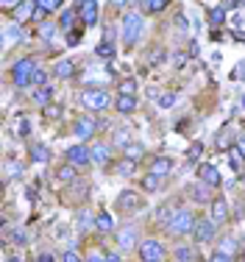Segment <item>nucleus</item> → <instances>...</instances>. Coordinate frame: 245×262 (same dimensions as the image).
Segmentation results:
<instances>
[{"label": "nucleus", "instance_id": "b1692460", "mask_svg": "<svg viewBox=\"0 0 245 262\" xmlns=\"http://www.w3.org/2000/svg\"><path fill=\"white\" fill-rule=\"evenodd\" d=\"M47 156H50V153H47L45 145H31V159L34 162H47Z\"/></svg>", "mask_w": 245, "mask_h": 262}, {"label": "nucleus", "instance_id": "aec40b11", "mask_svg": "<svg viewBox=\"0 0 245 262\" xmlns=\"http://www.w3.org/2000/svg\"><path fill=\"white\" fill-rule=\"evenodd\" d=\"M176 262H198V251H195V248H187V246L176 248Z\"/></svg>", "mask_w": 245, "mask_h": 262}, {"label": "nucleus", "instance_id": "6e6552de", "mask_svg": "<svg viewBox=\"0 0 245 262\" xmlns=\"http://www.w3.org/2000/svg\"><path fill=\"white\" fill-rule=\"evenodd\" d=\"M67 162L75 165V168H87L92 162V151H87V145H73L67 151Z\"/></svg>", "mask_w": 245, "mask_h": 262}, {"label": "nucleus", "instance_id": "6ab92c4d", "mask_svg": "<svg viewBox=\"0 0 245 262\" xmlns=\"http://www.w3.org/2000/svg\"><path fill=\"white\" fill-rule=\"evenodd\" d=\"M95 229L98 231H115V218H112L109 212H100V215L95 218Z\"/></svg>", "mask_w": 245, "mask_h": 262}, {"label": "nucleus", "instance_id": "603ef678", "mask_svg": "<svg viewBox=\"0 0 245 262\" xmlns=\"http://www.w3.org/2000/svg\"><path fill=\"white\" fill-rule=\"evenodd\" d=\"M112 6H117V9H125V6H128V0H112Z\"/></svg>", "mask_w": 245, "mask_h": 262}, {"label": "nucleus", "instance_id": "393cba45", "mask_svg": "<svg viewBox=\"0 0 245 262\" xmlns=\"http://www.w3.org/2000/svg\"><path fill=\"white\" fill-rule=\"evenodd\" d=\"M209 22H212V25H223L226 22V9H212L209 11Z\"/></svg>", "mask_w": 245, "mask_h": 262}, {"label": "nucleus", "instance_id": "9b49d317", "mask_svg": "<svg viewBox=\"0 0 245 262\" xmlns=\"http://www.w3.org/2000/svg\"><path fill=\"white\" fill-rule=\"evenodd\" d=\"M198 176H201V181H204L206 187H217V184H220V173H217V168H214V165H201Z\"/></svg>", "mask_w": 245, "mask_h": 262}, {"label": "nucleus", "instance_id": "9d476101", "mask_svg": "<svg viewBox=\"0 0 245 262\" xmlns=\"http://www.w3.org/2000/svg\"><path fill=\"white\" fill-rule=\"evenodd\" d=\"M95 120L92 117H78V120H75V126H73V134L75 137H81V140H87V137H92L95 134Z\"/></svg>", "mask_w": 245, "mask_h": 262}, {"label": "nucleus", "instance_id": "f8f14e48", "mask_svg": "<svg viewBox=\"0 0 245 262\" xmlns=\"http://www.w3.org/2000/svg\"><path fill=\"white\" fill-rule=\"evenodd\" d=\"M117 206H120L123 212H134L142 206V201L137 198V193H128V190H125V193H120V198H117Z\"/></svg>", "mask_w": 245, "mask_h": 262}, {"label": "nucleus", "instance_id": "4c0bfd02", "mask_svg": "<svg viewBox=\"0 0 245 262\" xmlns=\"http://www.w3.org/2000/svg\"><path fill=\"white\" fill-rule=\"evenodd\" d=\"M45 78H47V73H45V70H34V81H31V84H42V87H45Z\"/></svg>", "mask_w": 245, "mask_h": 262}, {"label": "nucleus", "instance_id": "e433bc0d", "mask_svg": "<svg viewBox=\"0 0 245 262\" xmlns=\"http://www.w3.org/2000/svg\"><path fill=\"white\" fill-rule=\"evenodd\" d=\"M193 195H195V201H209V195H206V187H198V184L193 187Z\"/></svg>", "mask_w": 245, "mask_h": 262}, {"label": "nucleus", "instance_id": "7c9ffc66", "mask_svg": "<svg viewBox=\"0 0 245 262\" xmlns=\"http://www.w3.org/2000/svg\"><path fill=\"white\" fill-rule=\"evenodd\" d=\"M34 98H37V103H42V106H47V100H50V87H42L37 95H34Z\"/></svg>", "mask_w": 245, "mask_h": 262}, {"label": "nucleus", "instance_id": "473e14b6", "mask_svg": "<svg viewBox=\"0 0 245 262\" xmlns=\"http://www.w3.org/2000/svg\"><path fill=\"white\" fill-rule=\"evenodd\" d=\"M117 173H120V176L134 173V162H131V159H125V162H120V165H117Z\"/></svg>", "mask_w": 245, "mask_h": 262}, {"label": "nucleus", "instance_id": "f03ea898", "mask_svg": "<svg viewBox=\"0 0 245 262\" xmlns=\"http://www.w3.org/2000/svg\"><path fill=\"white\" fill-rule=\"evenodd\" d=\"M195 229V215L189 209H178L176 215L170 218V223H167V231L170 234H187V231Z\"/></svg>", "mask_w": 245, "mask_h": 262}, {"label": "nucleus", "instance_id": "bf43d9fd", "mask_svg": "<svg viewBox=\"0 0 245 262\" xmlns=\"http://www.w3.org/2000/svg\"><path fill=\"white\" fill-rule=\"evenodd\" d=\"M242 106H245V95H242Z\"/></svg>", "mask_w": 245, "mask_h": 262}, {"label": "nucleus", "instance_id": "6e6d98bb", "mask_svg": "<svg viewBox=\"0 0 245 262\" xmlns=\"http://www.w3.org/2000/svg\"><path fill=\"white\" fill-rule=\"evenodd\" d=\"M234 75H242V78H245V64H240V67L234 70Z\"/></svg>", "mask_w": 245, "mask_h": 262}, {"label": "nucleus", "instance_id": "052dcab7", "mask_svg": "<svg viewBox=\"0 0 245 262\" xmlns=\"http://www.w3.org/2000/svg\"><path fill=\"white\" fill-rule=\"evenodd\" d=\"M240 3H245V0H240Z\"/></svg>", "mask_w": 245, "mask_h": 262}, {"label": "nucleus", "instance_id": "2f4dec72", "mask_svg": "<svg viewBox=\"0 0 245 262\" xmlns=\"http://www.w3.org/2000/svg\"><path fill=\"white\" fill-rule=\"evenodd\" d=\"M231 168H234L237 173H242V168H245V159H240L237 151H231Z\"/></svg>", "mask_w": 245, "mask_h": 262}, {"label": "nucleus", "instance_id": "a878e982", "mask_svg": "<svg viewBox=\"0 0 245 262\" xmlns=\"http://www.w3.org/2000/svg\"><path fill=\"white\" fill-rule=\"evenodd\" d=\"M73 17H75V11H73V9L62 11V17H59V25H62L64 31H70V25H73Z\"/></svg>", "mask_w": 245, "mask_h": 262}, {"label": "nucleus", "instance_id": "f704fd0d", "mask_svg": "<svg viewBox=\"0 0 245 262\" xmlns=\"http://www.w3.org/2000/svg\"><path fill=\"white\" fill-rule=\"evenodd\" d=\"M92 226H95V220L89 218V215H81V218H78V231H89Z\"/></svg>", "mask_w": 245, "mask_h": 262}, {"label": "nucleus", "instance_id": "cd10ccee", "mask_svg": "<svg viewBox=\"0 0 245 262\" xmlns=\"http://www.w3.org/2000/svg\"><path fill=\"white\" fill-rule=\"evenodd\" d=\"M17 173H22V165L14 162V159H9V162H6V178H11V176H17Z\"/></svg>", "mask_w": 245, "mask_h": 262}, {"label": "nucleus", "instance_id": "79ce46f5", "mask_svg": "<svg viewBox=\"0 0 245 262\" xmlns=\"http://www.w3.org/2000/svg\"><path fill=\"white\" fill-rule=\"evenodd\" d=\"M201 151H204V145H201V142H198V145H193V148H189V159L201 156Z\"/></svg>", "mask_w": 245, "mask_h": 262}, {"label": "nucleus", "instance_id": "c9c22d12", "mask_svg": "<svg viewBox=\"0 0 245 262\" xmlns=\"http://www.w3.org/2000/svg\"><path fill=\"white\" fill-rule=\"evenodd\" d=\"M142 184H145V190H151V193H153V190H159V176H153V173H151Z\"/></svg>", "mask_w": 245, "mask_h": 262}, {"label": "nucleus", "instance_id": "72a5a7b5", "mask_svg": "<svg viewBox=\"0 0 245 262\" xmlns=\"http://www.w3.org/2000/svg\"><path fill=\"white\" fill-rule=\"evenodd\" d=\"M59 178H62V181H73V178H75L73 165H67V168H59Z\"/></svg>", "mask_w": 245, "mask_h": 262}, {"label": "nucleus", "instance_id": "a211bd4d", "mask_svg": "<svg viewBox=\"0 0 245 262\" xmlns=\"http://www.w3.org/2000/svg\"><path fill=\"white\" fill-rule=\"evenodd\" d=\"M3 39H6V45H14V42H20V39H25V31H22L20 25H9L3 31Z\"/></svg>", "mask_w": 245, "mask_h": 262}, {"label": "nucleus", "instance_id": "39448f33", "mask_svg": "<svg viewBox=\"0 0 245 262\" xmlns=\"http://www.w3.org/2000/svg\"><path fill=\"white\" fill-rule=\"evenodd\" d=\"M140 257L142 262H165V246L159 240H145V243H140Z\"/></svg>", "mask_w": 245, "mask_h": 262}, {"label": "nucleus", "instance_id": "20e7f679", "mask_svg": "<svg viewBox=\"0 0 245 262\" xmlns=\"http://www.w3.org/2000/svg\"><path fill=\"white\" fill-rule=\"evenodd\" d=\"M81 103L92 112H103V109H109V92H103V89H87V92H81Z\"/></svg>", "mask_w": 245, "mask_h": 262}, {"label": "nucleus", "instance_id": "3c124183", "mask_svg": "<svg viewBox=\"0 0 245 262\" xmlns=\"http://www.w3.org/2000/svg\"><path fill=\"white\" fill-rule=\"evenodd\" d=\"M47 109V117H59V106H45Z\"/></svg>", "mask_w": 245, "mask_h": 262}, {"label": "nucleus", "instance_id": "c756f323", "mask_svg": "<svg viewBox=\"0 0 245 262\" xmlns=\"http://www.w3.org/2000/svg\"><path fill=\"white\" fill-rule=\"evenodd\" d=\"M37 6L42 11H53V9H59L62 6V0H37Z\"/></svg>", "mask_w": 245, "mask_h": 262}, {"label": "nucleus", "instance_id": "1a4fd4ad", "mask_svg": "<svg viewBox=\"0 0 245 262\" xmlns=\"http://www.w3.org/2000/svg\"><path fill=\"white\" fill-rule=\"evenodd\" d=\"M193 234H195V243H209L214 237V226L209 223V220H195Z\"/></svg>", "mask_w": 245, "mask_h": 262}, {"label": "nucleus", "instance_id": "7ed1b4c3", "mask_svg": "<svg viewBox=\"0 0 245 262\" xmlns=\"http://www.w3.org/2000/svg\"><path fill=\"white\" fill-rule=\"evenodd\" d=\"M34 70H37V62H34V59H20V62L14 64V70H11L14 84L17 87H28L34 81Z\"/></svg>", "mask_w": 245, "mask_h": 262}, {"label": "nucleus", "instance_id": "a19ab883", "mask_svg": "<svg viewBox=\"0 0 245 262\" xmlns=\"http://www.w3.org/2000/svg\"><path fill=\"white\" fill-rule=\"evenodd\" d=\"M53 31H56V25H50V22H45V25H42V37H45V39H50L53 37Z\"/></svg>", "mask_w": 245, "mask_h": 262}, {"label": "nucleus", "instance_id": "bb28decb", "mask_svg": "<svg viewBox=\"0 0 245 262\" xmlns=\"http://www.w3.org/2000/svg\"><path fill=\"white\" fill-rule=\"evenodd\" d=\"M142 153H145V148H142V145H128V148H125V159H131V162H137Z\"/></svg>", "mask_w": 245, "mask_h": 262}, {"label": "nucleus", "instance_id": "4be33fe9", "mask_svg": "<svg viewBox=\"0 0 245 262\" xmlns=\"http://www.w3.org/2000/svg\"><path fill=\"white\" fill-rule=\"evenodd\" d=\"M167 3H170V0H142V9H145L148 14H156V11H162Z\"/></svg>", "mask_w": 245, "mask_h": 262}, {"label": "nucleus", "instance_id": "5fc2aeb1", "mask_svg": "<svg viewBox=\"0 0 245 262\" xmlns=\"http://www.w3.org/2000/svg\"><path fill=\"white\" fill-rule=\"evenodd\" d=\"M37 262H53V257H50V254H39Z\"/></svg>", "mask_w": 245, "mask_h": 262}, {"label": "nucleus", "instance_id": "c03bdc74", "mask_svg": "<svg viewBox=\"0 0 245 262\" xmlns=\"http://www.w3.org/2000/svg\"><path fill=\"white\" fill-rule=\"evenodd\" d=\"M64 262H81V257L75 251H67V254H64Z\"/></svg>", "mask_w": 245, "mask_h": 262}, {"label": "nucleus", "instance_id": "864d4df0", "mask_svg": "<svg viewBox=\"0 0 245 262\" xmlns=\"http://www.w3.org/2000/svg\"><path fill=\"white\" fill-rule=\"evenodd\" d=\"M237 151H240V153H242V159H245V137H242L240 142H237Z\"/></svg>", "mask_w": 245, "mask_h": 262}, {"label": "nucleus", "instance_id": "423d86ee", "mask_svg": "<svg viewBox=\"0 0 245 262\" xmlns=\"http://www.w3.org/2000/svg\"><path fill=\"white\" fill-rule=\"evenodd\" d=\"M75 11H78L81 22H84L87 28L98 22V3H95V0H78V6H75Z\"/></svg>", "mask_w": 245, "mask_h": 262}, {"label": "nucleus", "instance_id": "f257e3e1", "mask_svg": "<svg viewBox=\"0 0 245 262\" xmlns=\"http://www.w3.org/2000/svg\"><path fill=\"white\" fill-rule=\"evenodd\" d=\"M142 37V17L140 14H125L123 17V42L125 45H137Z\"/></svg>", "mask_w": 245, "mask_h": 262}, {"label": "nucleus", "instance_id": "412c9836", "mask_svg": "<svg viewBox=\"0 0 245 262\" xmlns=\"http://www.w3.org/2000/svg\"><path fill=\"white\" fill-rule=\"evenodd\" d=\"M109 156H112V151H109V148L103 145V142L92 148V159H95V162H98V165H106V162H109Z\"/></svg>", "mask_w": 245, "mask_h": 262}, {"label": "nucleus", "instance_id": "ea45409f", "mask_svg": "<svg viewBox=\"0 0 245 262\" xmlns=\"http://www.w3.org/2000/svg\"><path fill=\"white\" fill-rule=\"evenodd\" d=\"M176 103V95H162V98H159V106H162V109H167V106H173Z\"/></svg>", "mask_w": 245, "mask_h": 262}, {"label": "nucleus", "instance_id": "a18cd8bd", "mask_svg": "<svg viewBox=\"0 0 245 262\" xmlns=\"http://www.w3.org/2000/svg\"><path fill=\"white\" fill-rule=\"evenodd\" d=\"M78 39H81V34H78V31H73V34L67 37V45H78Z\"/></svg>", "mask_w": 245, "mask_h": 262}, {"label": "nucleus", "instance_id": "c85d7f7f", "mask_svg": "<svg viewBox=\"0 0 245 262\" xmlns=\"http://www.w3.org/2000/svg\"><path fill=\"white\" fill-rule=\"evenodd\" d=\"M134 89H137V81L134 78H123L120 81V95H134Z\"/></svg>", "mask_w": 245, "mask_h": 262}, {"label": "nucleus", "instance_id": "4d7b16f0", "mask_svg": "<svg viewBox=\"0 0 245 262\" xmlns=\"http://www.w3.org/2000/svg\"><path fill=\"white\" fill-rule=\"evenodd\" d=\"M106 259H109V262H120V257H117V254H106Z\"/></svg>", "mask_w": 245, "mask_h": 262}, {"label": "nucleus", "instance_id": "2eb2a0df", "mask_svg": "<svg viewBox=\"0 0 245 262\" xmlns=\"http://www.w3.org/2000/svg\"><path fill=\"white\" fill-rule=\"evenodd\" d=\"M212 220H214V223H226V220H229V206H226L223 198H214L212 201Z\"/></svg>", "mask_w": 245, "mask_h": 262}, {"label": "nucleus", "instance_id": "4468645a", "mask_svg": "<svg viewBox=\"0 0 245 262\" xmlns=\"http://www.w3.org/2000/svg\"><path fill=\"white\" fill-rule=\"evenodd\" d=\"M170 170H173V159H167V156H156V159L151 162V173L159 176V178L167 176Z\"/></svg>", "mask_w": 245, "mask_h": 262}, {"label": "nucleus", "instance_id": "8fccbe9b", "mask_svg": "<svg viewBox=\"0 0 245 262\" xmlns=\"http://www.w3.org/2000/svg\"><path fill=\"white\" fill-rule=\"evenodd\" d=\"M87 262H109V259H106V257H100V254H89Z\"/></svg>", "mask_w": 245, "mask_h": 262}, {"label": "nucleus", "instance_id": "de8ad7c7", "mask_svg": "<svg viewBox=\"0 0 245 262\" xmlns=\"http://www.w3.org/2000/svg\"><path fill=\"white\" fill-rule=\"evenodd\" d=\"M17 131L25 137V134H28V120H20V123H17Z\"/></svg>", "mask_w": 245, "mask_h": 262}, {"label": "nucleus", "instance_id": "dca6fc26", "mask_svg": "<svg viewBox=\"0 0 245 262\" xmlns=\"http://www.w3.org/2000/svg\"><path fill=\"white\" fill-rule=\"evenodd\" d=\"M115 106H117V112L128 115V112H134V109H137V98H134V95H120V98L115 100Z\"/></svg>", "mask_w": 245, "mask_h": 262}, {"label": "nucleus", "instance_id": "58836bf2", "mask_svg": "<svg viewBox=\"0 0 245 262\" xmlns=\"http://www.w3.org/2000/svg\"><path fill=\"white\" fill-rule=\"evenodd\" d=\"M231 251H234V240H223V248H220V254H226V257H231Z\"/></svg>", "mask_w": 245, "mask_h": 262}, {"label": "nucleus", "instance_id": "0eeeda50", "mask_svg": "<svg viewBox=\"0 0 245 262\" xmlns=\"http://www.w3.org/2000/svg\"><path fill=\"white\" fill-rule=\"evenodd\" d=\"M37 11H39L37 0H20V3L14 6V20H17V25H20V22H25V20H31V17H37Z\"/></svg>", "mask_w": 245, "mask_h": 262}, {"label": "nucleus", "instance_id": "13d9d810", "mask_svg": "<svg viewBox=\"0 0 245 262\" xmlns=\"http://www.w3.org/2000/svg\"><path fill=\"white\" fill-rule=\"evenodd\" d=\"M20 0H3V6H17Z\"/></svg>", "mask_w": 245, "mask_h": 262}, {"label": "nucleus", "instance_id": "5701e85b", "mask_svg": "<svg viewBox=\"0 0 245 262\" xmlns=\"http://www.w3.org/2000/svg\"><path fill=\"white\" fill-rule=\"evenodd\" d=\"M98 56H103V59H115V45H112V39H103V42L98 45Z\"/></svg>", "mask_w": 245, "mask_h": 262}, {"label": "nucleus", "instance_id": "09e8293b", "mask_svg": "<svg viewBox=\"0 0 245 262\" xmlns=\"http://www.w3.org/2000/svg\"><path fill=\"white\" fill-rule=\"evenodd\" d=\"M167 218H170V206H162V209H159V220H162V223H165Z\"/></svg>", "mask_w": 245, "mask_h": 262}, {"label": "nucleus", "instance_id": "f3484780", "mask_svg": "<svg viewBox=\"0 0 245 262\" xmlns=\"http://www.w3.org/2000/svg\"><path fill=\"white\" fill-rule=\"evenodd\" d=\"M53 73H56V78H73V73H75V64L70 62V59H64V62H59L56 67H53Z\"/></svg>", "mask_w": 245, "mask_h": 262}, {"label": "nucleus", "instance_id": "ddd939ff", "mask_svg": "<svg viewBox=\"0 0 245 262\" xmlns=\"http://www.w3.org/2000/svg\"><path fill=\"white\" fill-rule=\"evenodd\" d=\"M117 243H120L123 251L134 248V243H137V231H134V226H123V229L117 231Z\"/></svg>", "mask_w": 245, "mask_h": 262}, {"label": "nucleus", "instance_id": "37998d69", "mask_svg": "<svg viewBox=\"0 0 245 262\" xmlns=\"http://www.w3.org/2000/svg\"><path fill=\"white\" fill-rule=\"evenodd\" d=\"M209 262H231V257H226V254H212V259H209Z\"/></svg>", "mask_w": 245, "mask_h": 262}, {"label": "nucleus", "instance_id": "49530a36", "mask_svg": "<svg viewBox=\"0 0 245 262\" xmlns=\"http://www.w3.org/2000/svg\"><path fill=\"white\" fill-rule=\"evenodd\" d=\"M115 140H117V142H125V140H128V128H120V131H117V137H115Z\"/></svg>", "mask_w": 245, "mask_h": 262}]
</instances>
